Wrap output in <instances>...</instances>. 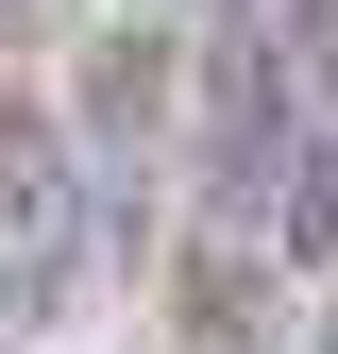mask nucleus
<instances>
[{
    "label": "nucleus",
    "instance_id": "2",
    "mask_svg": "<svg viewBox=\"0 0 338 354\" xmlns=\"http://www.w3.org/2000/svg\"><path fill=\"white\" fill-rule=\"evenodd\" d=\"M68 270H84V152L51 102L0 84V321H51Z\"/></svg>",
    "mask_w": 338,
    "mask_h": 354
},
{
    "label": "nucleus",
    "instance_id": "1",
    "mask_svg": "<svg viewBox=\"0 0 338 354\" xmlns=\"http://www.w3.org/2000/svg\"><path fill=\"white\" fill-rule=\"evenodd\" d=\"M287 186H305V68H287L271 0H237L203 34V203L220 219H287Z\"/></svg>",
    "mask_w": 338,
    "mask_h": 354
}]
</instances>
